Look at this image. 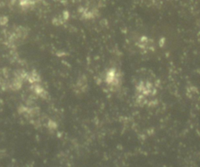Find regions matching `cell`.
Returning <instances> with one entry per match:
<instances>
[{"mask_svg": "<svg viewBox=\"0 0 200 167\" xmlns=\"http://www.w3.org/2000/svg\"><path fill=\"white\" fill-rule=\"evenodd\" d=\"M40 0H20V5L23 8H30L36 5Z\"/></svg>", "mask_w": 200, "mask_h": 167, "instance_id": "1", "label": "cell"}]
</instances>
